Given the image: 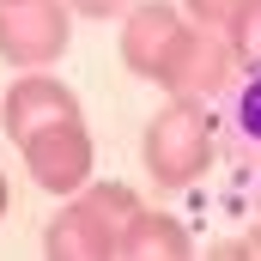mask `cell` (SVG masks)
<instances>
[{
  "instance_id": "1",
  "label": "cell",
  "mask_w": 261,
  "mask_h": 261,
  "mask_svg": "<svg viewBox=\"0 0 261 261\" xmlns=\"http://www.w3.org/2000/svg\"><path fill=\"white\" fill-rule=\"evenodd\" d=\"M134 213H140V195L128 182H85L49 219L43 255H55V261H110V255H122V237H128Z\"/></svg>"
},
{
  "instance_id": "2",
  "label": "cell",
  "mask_w": 261,
  "mask_h": 261,
  "mask_svg": "<svg viewBox=\"0 0 261 261\" xmlns=\"http://www.w3.org/2000/svg\"><path fill=\"white\" fill-rule=\"evenodd\" d=\"M140 164L158 189L200 182L213 170V110H206V97H170L140 134Z\"/></svg>"
},
{
  "instance_id": "3",
  "label": "cell",
  "mask_w": 261,
  "mask_h": 261,
  "mask_svg": "<svg viewBox=\"0 0 261 261\" xmlns=\"http://www.w3.org/2000/svg\"><path fill=\"white\" fill-rule=\"evenodd\" d=\"M231 79H237V55H231L225 31L195 24V18L176 24V37L164 43V55L152 67V85H164L170 97H219V91H231Z\"/></svg>"
},
{
  "instance_id": "4",
  "label": "cell",
  "mask_w": 261,
  "mask_h": 261,
  "mask_svg": "<svg viewBox=\"0 0 261 261\" xmlns=\"http://www.w3.org/2000/svg\"><path fill=\"white\" fill-rule=\"evenodd\" d=\"M73 43L67 0H0V61L6 67H55Z\"/></svg>"
},
{
  "instance_id": "5",
  "label": "cell",
  "mask_w": 261,
  "mask_h": 261,
  "mask_svg": "<svg viewBox=\"0 0 261 261\" xmlns=\"http://www.w3.org/2000/svg\"><path fill=\"white\" fill-rule=\"evenodd\" d=\"M18 152H24L31 182H37L43 195H55V200H67L73 189H85V182L97 176V146H91V134H85V116H61V122L37 128Z\"/></svg>"
},
{
  "instance_id": "6",
  "label": "cell",
  "mask_w": 261,
  "mask_h": 261,
  "mask_svg": "<svg viewBox=\"0 0 261 261\" xmlns=\"http://www.w3.org/2000/svg\"><path fill=\"white\" fill-rule=\"evenodd\" d=\"M61 116H85V110H79L73 85L55 79L49 67H24V79H12L6 97H0V134H6L12 146H24L37 128H49V122H61Z\"/></svg>"
},
{
  "instance_id": "7",
  "label": "cell",
  "mask_w": 261,
  "mask_h": 261,
  "mask_svg": "<svg viewBox=\"0 0 261 261\" xmlns=\"http://www.w3.org/2000/svg\"><path fill=\"white\" fill-rule=\"evenodd\" d=\"M176 24H182V6H170V0H134L128 12H122L116 43H122V67H128L134 79H152L164 43L176 37Z\"/></svg>"
},
{
  "instance_id": "8",
  "label": "cell",
  "mask_w": 261,
  "mask_h": 261,
  "mask_svg": "<svg viewBox=\"0 0 261 261\" xmlns=\"http://www.w3.org/2000/svg\"><path fill=\"white\" fill-rule=\"evenodd\" d=\"M195 255V237H189V225L176 219V213H152V206H140L128 225V237H122V261H182Z\"/></svg>"
},
{
  "instance_id": "9",
  "label": "cell",
  "mask_w": 261,
  "mask_h": 261,
  "mask_svg": "<svg viewBox=\"0 0 261 261\" xmlns=\"http://www.w3.org/2000/svg\"><path fill=\"white\" fill-rule=\"evenodd\" d=\"M225 43H231L237 67L261 61V0H237V12H231V24H225Z\"/></svg>"
},
{
  "instance_id": "10",
  "label": "cell",
  "mask_w": 261,
  "mask_h": 261,
  "mask_svg": "<svg viewBox=\"0 0 261 261\" xmlns=\"http://www.w3.org/2000/svg\"><path fill=\"white\" fill-rule=\"evenodd\" d=\"M231 12H237V0H182V18L213 24V31H225V24H231Z\"/></svg>"
},
{
  "instance_id": "11",
  "label": "cell",
  "mask_w": 261,
  "mask_h": 261,
  "mask_svg": "<svg viewBox=\"0 0 261 261\" xmlns=\"http://www.w3.org/2000/svg\"><path fill=\"white\" fill-rule=\"evenodd\" d=\"M67 6H73L79 18H122L134 0H67Z\"/></svg>"
},
{
  "instance_id": "12",
  "label": "cell",
  "mask_w": 261,
  "mask_h": 261,
  "mask_svg": "<svg viewBox=\"0 0 261 261\" xmlns=\"http://www.w3.org/2000/svg\"><path fill=\"white\" fill-rule=\"evenodd\" d=\"M219 255H261V225H255V231H243L237 243H225Z\"/></svg>"
},
{
  "instance_id": "13",
  "label": "cell",
  "mask_w": 261,
  "mask_h": 261,
  "mask_svg": "<svg viewBox=\"0 0 261 261\" xmlns=\"http://www.w3.org/2000/svg\"><path fill=\"white\" fill-rule=\"evenodd\" d=\"M6 206H12V189H6V170H0V219H6Z\"/></svg>"
}]
</instances>
